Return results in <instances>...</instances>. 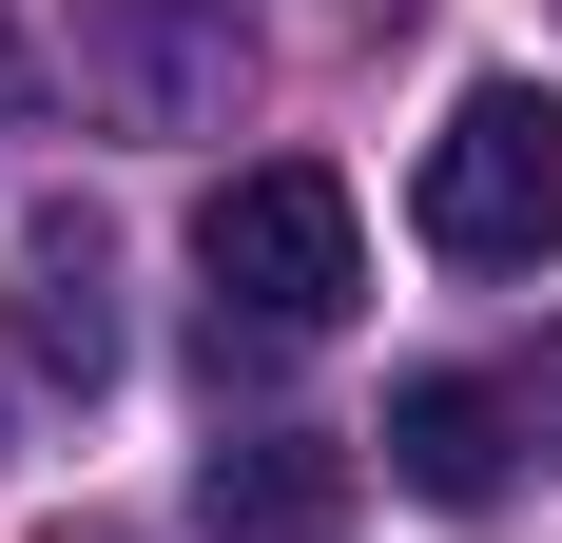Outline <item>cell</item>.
I'll list each match as a JSON object with an SVG mask.
<instances>
[{
	"mask_svg": "<svg viewBox=\"0 0 562 543\" xmlns=\"http://www.w3.org/2000/svg\"><path fill=\"white\" fill-rule=\"evenodd\" d=\"M194 272H214V330L291 350V330H349V291H369V214H349L330 156H252V175L194 195Z\"/></svg>",
	"mask_w": 562,
	"mask_h": 543,
	"instance_id": "cell-1",
	"label": "cell"
},
{
	"mask_svg": "<svg viewBox=\"0 0 562 543\" xmlns=\"http://www.w3.org/2000/svg\"><path fill=\"white\" fill-rule=\"evenodd\" d=\"M505 408H524V446H543V466H562V330H543V350H524V388H505Z\"/></svg>",
	"mask_w": 562,
	"mask_h": 543,
	"instance_id": "cell-7",
	"label": "cell"
},
{
	"mask_svg": "<svg viewBox=\"0 0 562 543\" xmlns=\"http://www.w3.org/2000/svg\"><path fill=\"white\" fill-rule=\"evenodd\" d=\"M194 524H214V543H349V446L233 428L214 466H194Z\"/></svg>",
	"mask_w": 562,
	"mask_h": 543,
	"instance_id": "cell-4",
	"label": "cell"
},
{
	"mask_svg": "<svg viewBox=\"0 0 562 543\" xmlns=\"http://www.w3.org/2000/svg\"><path fill=\"white\" fill-rule=\"evenodd\" d=\"M0 117H20V40H0Z\"/></svg>",
	"mask_w": 562,
	"mask_h": 543,
	"instance_id": "cell-8",
	"label": "cell"
},
{
	"mask_svg": "<svg viewBox=\"0 0 562 543\" xmlns=\"http://www.w3.org/2000/svg\"><path fill=\"white\" fill-rule=\"evenodd\" d=\"M407 233L447 272H543L562 253V98L543 78H465L427 175H407Z\"/></svg>",
	"mask_w": 562,
	"mask_h": 543,
	"instance_id": "cell-2",
	"label": "cell"
},
{
	"mask_svg": "<svg viewBox=\"0 0 562 543\" xmlns=\"http://www.w3.org/2000/svg\"><path fill=\"white\" fill-rule=\"evenodd\" d=\"M505 428H524V408H505L485 369H407V388H389V466H407L427 505H505V466H524Z\"/></svg>",
	"mask_w": 562,
	"mask_h": 543,
	"instance_id": "cell-6",
	"label": "cell"
},
{
	"mask_svg": "<svg viewBox=\"0 0 562 543\" xmlns=\"http://www.w3.org/2000/svg\"><path fill=\"white\" fill-rule=\"evenodd\" d=\"M233 0H98V40H78V78H98L116 136H194V117H233Z\"/></svg>",
	"mask_w": 562,
	"mask_h": 543,
	"instance_id": "cell-3",
	"label": "cell"
},
{
	"mask_svg": "<svg viewBox=\"0 0 562 543\" xmlns=\"http://www.w3.org/2000/svg\"><path fill=\"white\" fill-rule=\"evenodd\" d=\"M20 369H40V388H116V253L78 214L20 233Z\"/></svg>",
	"mask_w": 562,
	"mask_h": 543,
	"instance_id": "cell-5",
	"label": "cell"
}]
</instances>
